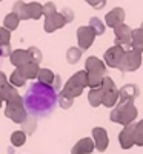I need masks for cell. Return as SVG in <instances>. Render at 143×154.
I'll return each instance as SVG.
<instances>
[{"label":"cell","mask_w":143,"mask_h":154,"mask_svg":"<svg viewBox=\"0 0 143 154\" xmlns=\"http://www.w3.org/2000/svg\"><path fill=\"white\" fill-rule=\"evenodd\" d=\"M102 100H103V93H102V88H94L93 91L89 93V103L93 105V106H97L102 103Z\"/></svg>","instance_id":"44dd1931"},{"label":"cell","mask_w":143,"mask_h":154,"mask_svg":"<svg viewBox=\"0 0 143 154\" xmlns=\"http://www.w3.org/2000/svg\"><path fill=\"white\" fill-rule=\"evenodd\" d=\"M77 37H79V45L82 46V49H88L94 40L96 32L93 31L91 26H82L77 31Z\"/></svg>","instance_id":"30bf717a"},{"label":"cell","mask_w":143,"mask_h":154,"mask_svg":"<svg viewBox=\"0 0 143 154\" xmlns=\"http://www.w3.org/2000/svg\"><path fill=\"white\" fill-rule=\"evenodd\" d=\"M125 20V11L122 8H115L112 9L111 12H108V16H106V23H108V26H119V25H122V22Z\"/></svg>","instance_id":"7c38bea8"},{"label":"cell","mask_w":143,"mask_h":154,"mask_svg":"<svg viewBox=\"0 0 143 154\" xmlns=\"http://www.w3.org/2000/svg\"><path fill=\"white\" fill-rule=\"evenodd\" d=\"M43 14H45L46 17L56 14V6H54V3H46V5L43 6Z\"/></svg>","instance_id":"836d02e7"},{"label":"cell","mask_w":143,"mask_h":154,"mask_svg":"<svg viewBox=\"0 0 143 154\" xmlns=\"http://www.w3.org/2000/svg\"><path fill=\"white\" fill-rule=\"evenodd\" d=\"M9 42V31L5 28H0V45H6Z\"/></svg>","instance_id":"d6a6232c"},{"label":"cell","mask_w":143,"mask_h":154,"mask_svg":"<svg viewBox=\"0 0 143 154\" xmlns=\"http://www.w3.org/2000/svg\"><path fill=\"white\" fill-rule=\"evenodd\" d=\"M19 69L25 75V79H34V77H37V74H38V65H35V63H32V62L25 63V65Z\"/></svg>","instance_id":"ac0fdd59"},{"label":"cell","mask_w":143,"mask_h":154,"mask_svg":"<svg viewBox=\"0 0 143 154\" xmlns=\"http://www.w3.org/2000/svg\"><path fill=\"white\" fill-rule=\"evenodd\" d=\"M57 105V93L56 89L42 83L35 82L31 83L29 88L26 89V93L23 96V106L31 116H38V117H46L54 111Z\"/></svg>","instance_id":"6da1fadb"},{"label":"cell","mask_w":143,"mask_h":154,"mask_svg":"<svg viewBox=\"0 0 143 154\" xmlns=\"http://www.w3.org/2000/svg\"><path fill=\"white\" fill-rule=\"evenodd\" d=\"M3 53H2V48H0V66H2V62H3Z\"/></svg>","instance_id":"74e56055"},{"label":"cell","mask_w":143,"mask_h":154,"mask_svg":"<svg viewBox=\"0 0 143 154\" xmlns=\"http://www.w3.org/2000/svg\"><path fill=\"white\" fill-rule=\"evenodd\" d=\"M11 62L14 63L17 68H22L25 63L29 62V57H28V51H22V49H17L11 54Z\"/></svg>","instance_id":"2e32d148"},{"label":"cell","mask_w":143,"mask_h":154,"mask_svg":"<svg viewBox=\"0 0 143 154\" xmlns=\"http://www.w3.org/2000/svg\"><path fill=\"white\" fill-rule=\"evenodd\" d=\"M79 57H80V49H69L68 51V62L69 63H75L77 60H79Z\"/></svg>","instance_id":"1f68e13d"},{"label":"cell","mask_w":143,"mask_h":154,"mask_svg":"<svg viewBox=\"0 0 143 154\" xmlns=\"http://www.w3.org/2000/svg\"><path fill=\"white\" fill-rule=\"evenodd\" d=\"M0 96H2V99H5L8 102H22V99L19 97L17 91L12 88V85H8V83L0 88Z\"/></svg>","instance_id":"9a60e30c"},{"label":"cell","mask_w":143,"mask_h":154,"mask_svg":"<svg viewBox=\"0 0 143 154\" xmlns=\"http://www.w3.org/2000/svg\"><path fill=\"white\" fill-rule=\"evenodd\" d=\"M2 102H3V99H2V96H0V106H2Z\"/></svg>","instance_id":"ab89813d"},{"label":"cell","mask_w":143,"mask_h":154,"mask_svg":"<svg viewBox=\"0 0 143 154\" xmlns=\"http://www.w3.org/2000/svg\"><path fill=\"white\" fill-rule=\"evenodd\" d=\"M89 26L93 28V31L96 32V34H103V31H105V26H103V23L97 19V17H93L91 19V22H89Z\"/></svg>","instance_id":"f1b7e54d"},{"label":"cell","mask_w":143,"mask_h":154,"mask_svg":"<svg viewBox=\"0 0 143 154\" xmlns=\"http://www.w3.org/2000/svg\"><path fill=\"white\" fill-rule=\"evenodd\" d=\"M120 143H122V148H129L132 146L134 143V125H126V128L120 133Z\"/></svg>","instance_id":"5bb4252c"},{"label":"cell","mask_w":143,"mask_h":154,"mask_svg":"<svg viewBox=\"0 0 143 154\" xmlns=\"http://www.w3.org/2000/svg\"><path fill=\"white\" fill-rule=\"evenodd\" d=\"M86 2L91 3L94 8H103V6H105V2H106V0H86Z\"/></svg>","instance_id":"e575fe53"},{"label":"cell","mask_w":143,"mask_h":154,"mask_svg":"<svg viewBox=\"0 0 143 154\" xmlns=\"http://www.w3.org/2000/svg\"><path fill=\"white\" fill-rule=\"evenodd\" d=\"M141 63V56L138 51H125L123 54V59H122V63H120V69L122 71H134L140 66Z\"/></svg>","instance_id":"8992f818"},{"label":"cell","mask_w":143,"mask_h":154,"mask_svg":"<svg viewBox=\"0 0 143 154\" xmlns=\"http://www.w3.org/2000/svg\"><path fill=\"white\" fill-rule=\"evenodd\" d=\"M138 94V89L134 86V85H126L122 91H120V103L122 102H128V100H132L134 97H137Z\"/></svg>","instance_id":"e0dca14e"},{"label":"cell","mask_w":143,"mask_h":154,"mask_svg":"<svg viewBox=\"0 0 143 154\" xmlns=\"http://www.w3.org/2000/svg\"><path fill=\"white\" fill-rule=\"evenodd\" d=\"M100 88H102V93H103L102 103L106 105V106H112L115 103L117 97H119V93H117V88H115L114 82L109 79V77H105L100 83Z\"/></svg>","instance_id":"5b68a950"},{"label":"cell","mask_w":143,"mask_h":154,"mask_svg":"<svg viewBox=\"0 0 143 154\" xmlns=\"http://www.w3.org/2000/svg\"><path fill=\"white\" fill-rule=\"evenodd\" d=\"M26 12H28L29 19H38L43 14V6L38 3H29L26 5Z\"/></svg>","instance_id":"ffe728a7"},{"label":"cell","mask_w":143,"mask_h":154,"mask_svg":"<svg viewBox=\"0 0 143 154\" xmlns=\"http://www.w3.org/2000/svg\"><path fill=\"white\" fill-rule=\"evenodd\" d=\"M19 17L14 14V12H11V14H8L6 17H5V26L8 28V29H16L17 28V25H19Z\"/></svg>","instance_id":"4316f807"},{"label":"cell","mask_w":143,"mask_h":154,"mask_svg":"<svg viewBox=\"0 0 143 154\" xmlns=\"http://www.w3.org/2000/svg\"><path fill=\"white\" fill-rule=\"evenodd\" d=\"M75 148L79 149L80 152L86 154V152H91L94 149V143H93V140H91V139H82L80 142L75 145Z\"/></svg>","instance_id":"7402d4cb"},{"label":"cell","mask_w":143,"mask_h":154,"mask_svg":"<svg viewBox=\"0 0 143 154\" xmlns=\"http://www.w3.org/2000/svg\"><path fill=\"white\" fill-rule=\"evenodd\" d=\"M134 143L143 145V120L134 126Z\"/></svg>","instance_id":"484cf974"},{"label":"cell","mask_w":143,"mask_h":154,"mask_svg":"<svg viewBox=\"0 0 143 154\" xmlns=\"http://www.w3.org/2000/svg\"><path fill=\"white\" fill-rule=\"evenodd\" d=\"M28 57H29V62L35 63V65H38L42 60V54H40V51L35 49V48H29L28 49Z\"/></svg>","instance_id":"f546056e"},{"label":"cell","mask_w":143,"mask_h":154,"mask_svg":"<svg viewBox=\"0 0 143 154\" xmlns=\"http://www.w3.org/2000/svg\"><path fill=\"white\" fill-rule=\"evenodd\" d=\"M53 88L56 89V91L60 88V77H59V75H54V80H53Z\"/></svg>","instance_id":"d590c367"},{"label":"cell","mask_w":143,"mask_h":154,"mask_svg":"<svg viewBox=\"0 0 143 154\" xmlns=\"http://www.w3.org/2000/svg\"><path fill=\"white\" fill-rule=\"evenodd\" d=\"M6 117L12 119L17 123H22L26 117L25 114V106H23V100L22 102H8V108H6Z\"/></svg>","instance_id":"52a82bcc"},{"label":"cell","mask_w":143,"mask_h":154,"mask_svg":"<svg viewBox=\"0 0 143 154\" xmlns=\"http://www.w3.org/2000/svg\"><path fill=\"white\" fill-rule=\"evenodd\" d=\"M86 85H88V74H86V71H80V72H77L74 77H71L69 82L65 85L63 93H66L71 97H75V96H79L83 91V88Z\"/></svg>","instance_id":"277c9868"},{"label":"cell","mask_w":143,"mask_h":154,"mask_svg":"<svg viewBox=\"0 0 143 154\" xmlns=\"http://www.w3.org/2000/svg\"><path fill=\"white\" fill-rule=\"evenodd\" d=\"M93 136H94V140H96V148L99 151H105L106 146H108V134L103 128H94L93 131Z\"/></svg>","instance_id":"4fadbf2b"},{"label":"cell","mask_w":143,"mask_h":154,"mask_svg":"<svg viewBox=\"0 0 143 154\" xmlns=\"http://www.w3.org/2000/svg\"><path fill=\"white\" fill-rule=\"evenodd\" d=\"M5 85H6V77H5L3 72H0V88L5 86Z\"/></svg>","instance_id":"8d00e7d4"},{"label":"cell","mask_w":143,"mask_h":154,"mask_svg":"<svg viewBox=\"0 0 143 154\" xmlns=\"http://www.w3.org/2000/svg\"><path fill=\"white\" fill-rule=\"evenodd\" d=\"M14 14L19 17V19H29L28 17V12H26V5H25L23 2H17L14 5Z\"/></svg>","instance_id":"cb8c5ba5"},{"label":"cell","mask_w":143,"mask_h":154,"mask_svg":"<svg viewBox=\"0 0 143 154\" xmlns=\"http://www.w3.org/2000/svg\"><path fill=\"white\" fill-rule=\"evenodd\" d=\"M131 46H132L134 51H138V53H141V51H143V31H141V29L132 31Z\"/></svg>","instance_id":"d6986e66"},{"label":"cell","mask_w":143,"mask_h":154,"mask_svg":"<svg viewBox=\"0 0 143 154\" xmlns=\"http://www.w3.org/2000/svg\"><path fill=\"white\" fill-rule=\"evenodd\" d=\"M65 23H66V19H65V16H63V14H59V12H56V14L46 17L45 29H46L48 32H51V31H54V29L63 26Z\"/></svg>","instance_id":"8fae6325"},{"label":"cell","mask_w":143,"mask_h":154,"mask_svg":"<svg viewBox=\"0 0 143 154\" xmlns=\"http://www.w3.org/2000/svg\"><path fill=\"white\" fill-rule=\"evenodd\" d=\"M131 40H132V31L126 25H119L115 26V42L119 46H131Z\"/></svg>","instance_id":"ba28073f"},{"label":"cell","mask_w":143,"mask_h":154,"mask_svg":"<svg viewBox=\"0 0 143 154\" xmlns=\"http://www.w3.org/2000/svg\"><path fill=\"white\" fill-rule=\"evenodd\" d=\"M38 82H42V83H53L54 80V74L51 72L49 69H38Z\"/></svg>","instance_id":"603a6c76"},{"label":"cell","mask_w":143,"mask_h":154,"mask_svg":"<svg viewBox=\"0 0 143 154\" xmlns=\"http://www.w3.org/2000/svg\"><path fill=\"white\" fill-rule=\"evenodd\" d=\"M72 99H74V97L68 96L66 93H62V94L59 96V100H60L62 108H69V106H71V103H72Z\"/></svg>","instance_id":"4dcf8cb0"},{"label":"cell","mask_w":143,"mask_h":154,"mask_svg":"<svg viewBox=\"0 0 143 154\" xmlns=\"http://www.w3.org/2000/svg\"><path fill=\"white\" fill-rule=\"evenodd\" d=\"M123 54H125V49L122 46H114L111 49L106 51L105 54V62L108 63L109 66H114V68H119L120 63H122V59H123Z\"/></svg>","instance_id":"9c48e42d"},{"label":"cell","mask_w":143,"mask_h":154,"mask_svg":"<svg viewBox=\"0 0 143 154\" xmlns=\"http://www.w3.org/2000/svg\"><path fill=\"white\" fill-rule=\"evenodd\" d=\"M25 139H26V136H25L23 131H16V133H12V136H11V142H12V145L20 146V145L25 143Z\"/></svg>","instance_id":"83f0119b"},{"label":"cell","mask_w":143,"mask_h":154,"mask_svg":"<svg viewBox=\"0 0 143 154\" xmlns=\"http://www.w3.org/2000/svg\"><path fill=\"white\" fill-rule=\"evenodd\" d=\"M86 74H88V85L91 86H100L102 83V77L105 74V66L103 63L99 62L97 57H89L86 60Z\"/></svg>","instance_id":"3957f363"},{"label":"cell","mask_w":143,"mask_h":154,"mask_svg":"<svg viewBox=\"0 0 143 154\" xmlns=\"http://www.w3.org/2000/svg\"><path fill=\"white\" fill-rule=\"evenodd\" d=\"M72 154H83V152H80L79 149H77V148L74 146V148H72Z\"/></svg>","instance_id":"f35d334b"},{"label":"cell","mask_w":143,"mask_h":154,"mask_svg":"<svg viewBox=\"0 0 143 154\" xmlns=\"http://www.w3.org/2000/svg\"><path fill=\"white\" fill-rule=\"evenodd\" d=\"M11 83L12 85H16V86H23L25 85V80H26V79H25V75L22 74V71L17 68L14 72H12V75H11Z\"/></svg>","instance_id":"d4e9b609"},{"label":"cell","mask_w":143,"mask_h":154,"mask_svg":"<svg viewBox=\"0 0 143 154\" xmlns=\"http://www.w3.org/2000/svg\"><path fill=\"white\" fill-rule=\"evenodd\" d=\"M140 29H141V31H143V25H141V28H140Z\"/></svg>","instance_id":"60d3db41"},{"label":"cell","mask_w":143,"mask_h":154,"mask_svg":"<svg viewBox=\"0 0 143 154\" xmlns=\"http://www.w3.org/2000/svg\"><path fill=\"white\" fill-rule=\"evenodd\" d=\"M135 116H137V109L132 105V100H128V102H122L111 112V120L123 123V125H129L135 119Z\"/></svg>","instance_id":"7a4b0ae2"}]
</instances>
